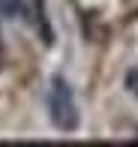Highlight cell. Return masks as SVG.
<instances>
[{
  "label": "cell",
  "mask_w": 138,
  "mask_h": 147,
  "mask_svg": "<svg viewBox=\"0 0 138 147\" xmlns=\"http://www.w3.org/2000/svg\"><path fill=\"white\" fill-rule=\"evenodd\" d=\"M48 117L60 132L78 129V102L66 78H51L48 84Z\"/></svg>",
  "instance_id": "6da1fadb"
},
{
  "label": "cell",
  "mask_w": 138,
  "mask_h": 147,
  "mask_svg": "<svg viewBox=\"0 0 138 147\" xmlns=\"http://www.w3.org/2000/svg\"><path fill=\"white\" fill-rule=\"evenodd\" d=\"M126 90L132 93V96H138V69H129L126 72Z\"/></svg>",
  "instance_id": "7a4b0ae2"
}]
</instances>
